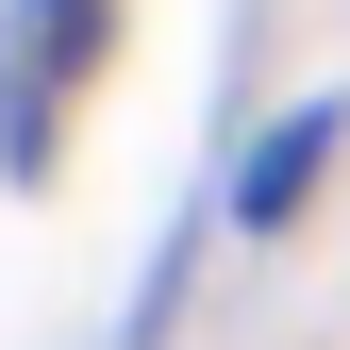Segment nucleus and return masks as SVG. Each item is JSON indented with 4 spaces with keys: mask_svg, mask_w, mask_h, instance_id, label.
<instances>
[{
    "mask_svg": "<svg viewBox=\"0 0 350 350\" xmlns=\"http://www.w3.org/2000/svg\"><path fill=\"white\" fill-rule=\"evenodd\" d=\"M334 150H350V100H284L267 134L234 150V184H217V200H234V234H284V217L334 184Z\"/></svg>",
    "mask_w": 350,
    "mask_h": 350,
    "instance_id": "nucleus-1",
    "label": "nucleus"
},
{
    "mask_svg": "<svg viewBox=\"0 0 350 350\" xmlns=\"http://www.w3.org/2000/svg\"><path fill=\"white\" fill-rule=\"evenodd\" d=\"M83 17H100V0H0V167L51 150V33L83 51Z\"/></svg>",
    "mask_w": 350,
    "mask_h": 350,
    "instance_id": "nucleus-2",
    "label": "nucleus"
}]
</instances>
